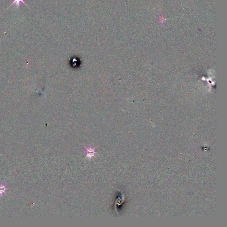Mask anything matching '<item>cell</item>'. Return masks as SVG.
<instances>
[{
  "mask_svg": "<svg viewBox=\"0 0 227 227\" xmlns=\"http://www.w3.org/2000/svg\"><path fill=\"white\" fill-rule=\"evenodd\" d=\"M85 149H86V150L84 152V153L86 154V157H88L89 159H92L96 156L97 152L96 151L95 148L89 147V148L85 147Z\"/></svg>",
  "mask_w": 227,
  "mask_h": 227,
  "instance_id": "1",
  "label": "cell"
},
{
  "mask_svg": "<svg viewBox=\"0 0 227 227\" xmlns=\"http://www.w3.org/2000/svg\"><path fill=\"white\" fill-rule=\"evenodd\" d=\"M7 189L6 185L0 184V197H1L3 194H6V191Z\"/></svg>",
  "mask_w": 227,
  "mask_h": 227,
  "instance_id": "3",
  "label": "cell"
},
{
  "mask_svg": "<svg viewBox=\"0 0 227 227\" xmlns=\"http://www.w3.org/2000/svg\"><path fill=\"white\" fill-rule=\"evenodd\" d=\"M25 0H13V2L12 3V4H11L10 6L7 9H8L11 7V6L13 5L14 4H15V5H16V7L17 9H19L21 3L24 4H25V5H26L28 7L27 4H26L25 3Z\"/></svg>",
  "mask_w": 227,
  "mask_h": 227,
  "instance_id": "2",
  "label": "cell"
}]
</instances>
